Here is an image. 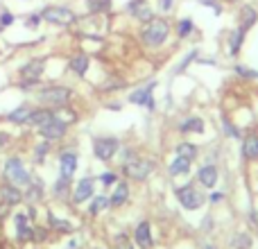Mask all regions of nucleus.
<instances>
[{"label": "nucleus", "mask_w": 258, "mask_h": 249, "mask_svg": "<svg viewBox=\"0 0 258 249\" xmlns=\"http://www.w3.org/2000/svg\"><path fill=\"white\" fill-rule=\"evenodd\" d=\"M5 179H7L9 183H14V186H27V183L32 181V177L25 170L23 161L16 159V156H12V159L5 163Z\"/></svg>", "instance_id": "nucleus-5"}, {"label": "nucleus", "mask_w": 258, "mask_h": 249, "mask_svg": "<svg viewBox=\"0 0 258 249\" xmlns=\"http://www.w3.org/2000/svg\"><path fill=\"white\" fill-rule=\"evenodd\" d=\"M43 71H45V64H43V59H32V61H27L25 66L21 68L23 89H30V86H34L36 82L41 80V75H43Z\"/></svg>", "instance_id": "nucleus-9"}, {"label": "nucleus", "mask_w": 258, "mask_h": 249, "mask_svg": "<svg viewBox=\"0 0 258 249\" xmlns=\"http://www.w3.org/2000/svg\"><path fill=\"white\" fill-rule=\"evenodd\" d=\"M236 73L240 77H247V80H258V73L251 71V68H247V66H236Z\"/></svg>", "instance_id": "nucleus-37"}, {"label": "nucleus", "mask_w": 258, "mask_h": 249, "mask_svg": "<svg viewBox=\"0 0 258 249\" xmlns=\"http://www.w3.org/2000/svg\"><path fill=\"white\" fill-rule=\"evenodd\" d=\"M229 3H233V0H229Z\"/></svg>", "instance_id": "nucleus-46"}, {"label": "nucleus", "mask_w": 258, "mask_h": 249, "mask_svg": "<svg viewBox=\"0 0 258 249\" xmlns=\"http://www.w3.org/2000/svg\"><path fill=\"white\" fill-rule=\"evenodd\" d=\"M66 129H68V125L57 113H52V118H48L43 125H39V134L45 141H59V138H63L66 136Z\"/></svg>", "instance_id": "nucleus-8"}, {"label": "nucleus", "mask_w": 258, "mask_h": 249, "mask_svg": "<svg viewBox=\"0 0 258 249\" xmlns=\"http://www.w3.org/2000/svg\"><path fill=\"white\" fill-rule=\"evenodd\" d=\"M174 197H177L179 204H181L186 211H197V209H202V204L206 202V197L202 195V193L197 191L192 183H186V186L174 188Z\"/></svg>", "instance_id": "nucleus-4"}, {"label": "nucleus", "mask_w": 258, "mask_h": 249, "mask_svg": "<svg viewBox=\"0 0 258 249\" xmlns=\"http://www.w3.org/2000/svg\"><path fill=\"white\" fill-rule=\"evenodd\" d=\"M258 21V14L254 7H242V14H240V27H245V30H249V27H254Z\"/></svg>", "instance_id": "nucleus-26"}, {"label": "nucleus", "mask_w": 258, "mask_h": 249, "mask_svg": "<svg viewBox=\"0 0 258 249\" xmlns=\"http://www.w3.org/2000/svg\"><path fill=\"white\" fill-rule=\"evenodd\" d=\"M170 34V23L165 18H150L141 30V39L147 48H159Z\"/></svg>", "instance_id": "nucleus-1"}, {"label": "nucleus", "mask_w": 258, "mask_h": 249, "mask_svg": "<svg viewBox=\"0 0 258 249\" xmlns=\"http://www.w3.org/2000/svg\"><path fill=\"white\" fill-rule=\"evenodd\" d=\"M48 150H50V141H43V143H39V145H36V150H34V161H36V163H43Z\"/></svg>", "instance_id": "nucleus-35"}, {"label": "nucleus", "mask_w": 258, "mask_h": 249, "mask_svg": "<svg viewBox=\"0 0 258 249\" xmlns=\"http://www.w3.org/2000/svg\"><path fill=\"white\" fill-rule=\"evenodd\" d=\"M134 240H136V245L141 249H152L154 240H152V227L147 220L136 224V229H134Z\"/></svg>", "instance_id": "nucleus-11"}, {"label": "nucleus", "mask_w": 258, "mask_h": 249, "mask_svg": "<svg viewBox=\"0 0 258 249\" xmlns=\"http://www.w3.org/2000/svg\"><path fill=\"white\" fill-rule=\"evenodd\" d=\"M190 165H192L190 159H183V156H174L172 163L168 165V172H170V177H181V174H188V172H190Z\"/></svg>", "instance_id": "nucleus-18"}, {"label": "nucleus", "mask_w": 258, "mask_h": 249, "mask_svg": "<svg viewBox=\"0 0 258 249\" xmlns=\"http://www.w3.org/2000/svg\"><path fill=\"white\" fill-rule=\"evenodd\" d=\"M30 113H32V109L27 107V104H21V107L14 109L12 113H7V120H9V122H27Z\"/></svg>", "instance_id": "nucleus-27"}, {"label": "nucleus", "mask_w": 258, "mask_h": 249, "mask_svg": "<svg viewBox=\"0 0 258 249\" xmlns=\"http://www.w3.org/2000/svg\"><path fill=\"white\" fill-rule=\"evenodd\" d=\"M68 183H71V179H66V177H59L57 179V183H54V197H66V193H68Z\"/></svg>", "instance_id": "nucleus-33"}, {"label": "nucleus", "mask_w": 258, "mask_h": 249, "mask_svg": "<svg viewBox=\"0 0 258 249\" xmlns=\"http://www.w3.org/2000/svg\"><path fill=\"white\" fill-rule=\"evenodd\" d=\"M52 109H32V113H30V118H27V122L30 125H36V127H39V125H43L45 120H48V118H52Z\"/></svg>", "instance_id": "nucleus-25"}, {"label": "nucleus", "mask_w": 258, "mask_h": 249, "mask_svg": "<svg viewBox=\"0 0 258 249\" xmlns=\"http://www.w3.org/2000/svg\"><path fill=\"white\" fill-rule=\"evenodd\" d=\"M113 249H134L132 238H129L127 233H118V236L113 238Z\"/></svg>", "instance_id": "nucleus-32"}, {"label": "nucleus", "mask_w": 258, "mask_h": 249, "mask_svg": "<svg viewBox=\"0 0 258 249\" xmlns=\"http://www.w3.org/2000/svg\"><path fill=\"white\" fill-rule=\"evenodd\" d=\"M154 172V161L141 159V156H132L122 163V174L132 181H145L150 174Z\"/></svg>", "instance_id": "nucleus-3"}, {"label": "nucleus", "mask_w": 258, "mask_h": 249, "mask_svg": "<svg viewBox=\"0 0 258 249\" xmlns=\"http://www.w3.org/2000/svg\"><path fill=\"white\" fill-rule=\"evenodd\" d=\"M73 98V91L68 86H45L43 91H39V102L45 109H63L68 107Z\"/></svg>", "instance_id": "nucleus-2"}, {"label": "nucleus", "mask_w": 258, "mask_h": 249, "mask_svg": "<svg viewBox=\"0 0 258 249\" xmlns=\"http://www.w3.org/2000/svg\"><path fill=\"white\" fill-rule=\"evenodd\" d=\"M109 206H111V202H109V197L100 195V197H95V200L91 202V206H89V213H91V215H98V213H102L104 209H109Z\"/></svg>", "instance_id": "nucleus-28"}, {"label": "nucleus", "mask_w": 258, "mask_h": 249, "mask_svg": "<svg viewBox=\"0 0 258 249\" xmlns=\"http://www.w3.org/2000/svg\"><path fill=\"white\" fill-rule=\"evenodd\" d=\"M91 14H104L111 9V0H86Z\"/></svg>", "instance_id": "nucleus-29"}, {"label": "nucleus", "mask_w": 258, "mask_h": 249, "mask_svg": "<svg viewBox=\"0 0 258 249\" xmlns=\"http://www.w3.org/2000/svg\"><path fill=\"white\" fill-rule=\"evenodd\" d=\"M41 23V14H32V16H27V21H25V25L30 27V30H34L36 25Z\"/></svg>", "instance_id": "nucleus-40"}, {"label": "nucleus", "mask_w": 258, "mask_h": 249, "mask_svg": "<svg viewBox=\"0 0 258 249\" xmlns=\"http://www.w3.org/2000/svg\"><path fill=\"white\" fill-rule=\"evenodd\" d=\"M195 30V23L190 21V18H183V21H179V25H177V34L181 36V39H186L190 32Z\"/></svg>", "instance_id": "nucleus-31"}, {"label": "nucleus", "mask_w": 258, "mask_h": 249, "mask_svg": "<svg viewBox=\"0 0 258 249\" xmlns=\"http://www.w3.org/2000/svg\"><path fill=\"white\" fill-rule=\"evenodd\" d=\"M222 127H224V132H227V134H229V136H231V138H240V132H238V129L233 127L229 118H224V120H222Z\"/></svg>", "instance_id": "nucleus-38"}, {"label": "nucleus", "mask_w": 258, "mask_h": 249, "mask_svg": "<svg viewBox=\"0 0 258 249\" xmlns=\"http://www.w3.org/2000/svg\"><path fill=\"white\" fill-rule=\"evenodd\" d=\"M245 36H247V30H245V27H240V25H238V30L231 32V41H229V45H231V54H233V57L240 52L242 43H245Z\"/></svg>", "instance_id": "nucleus-24"}, {"label": "nucleus", "mask_w": 258, "mask_h": 249, "mask_svg": "<svg viewBox=\"0 0 258 249\" xmlns=\"http://www.w3.org/2000/svg\"><path fill=\"white\" fill-rule=\"evenodd\" d=\"M127 9H129V14H134V16L138 18V21H145V23H147L150 18H154V12L147 7L145 0H132Z\"/></svg>", "instance_id": "nucleus-17"}, {"label": "nucleus", "mask_w": 258, "mask_h": 249, "mask_svg": "<svg viewBox=\"0 0 258 249\" xmlns=\"http://www.w3.org/2000/svg\"><path fill=\"white\" fill-rule=\"evenodd\" d=\"M93 188H95V181L91 177H84L80 183L75 186V191H73V202L75 204H82V202L91 200L93 197Z\"/></svg>", "instance_id": "nucleus-12"}, {"label": "nucleus", "mask_w": 258, "mask_h": 249, "mask_svg": "<svg viewBox=\"0 0 258 249\" xmlns=\"http://www.w3.org/2000/svg\"><path fill=\"white\" fill-rule=\"evenodd\" d=\"M129 200V186L125 181H116V188H113L111 197H109V202H111V206H116V209H120L122 204Z\"/></svg>", "instance_id": "nucleus-20"}, {"label": "nucleus", "mask_w": 258, "mask_h": 249, "mask_svg": "<svg viewBox=\"0 0 258 249\" xmlns=\"http://www.w3.org/2000/svg\"><path fill=\"white\" fill-rule=\"evenodd\" d=\"M242 156L249 161H258V134H247L242 141Z\"/></svg>", "instance_id": "nucleus-19"}, {"label": "nucleus", "mask_w": 258, "mask_h": 249, "mask_svg": "<svg viewBox=\"0 0 258 249\" xmlns=\"http://www.w3.org/2000/svg\"><path fill=\"white\" fill-rule=\"evenodd\" d=\"M224 197V193H213V195H211V202H220Z\"/></svg>", "instance_id": "nucleus-44"}, {"label": "nucleus", "mask_w": 258, "mask_h": 249, "mask_svg": "<svg viewBox=\"0 0 258 249\" xmlns=\"http://www.w3.org/2000/svg\"><path fill=\"white\" fill-rule=\"evenodd\" d=\"M59 168H61V177L71 179L77 170V154L73 150H63L59 154Z\"/></svg>", "instance_id": "nucleus-13"}, {"label": "nucleus", "mask_w": 258, "mask_h": 249, "mask_svg": "<svg viewBox=\"0 0 258 249\" xmlns=\"http://www.w3.org/2000/svg\"><path fill=\"white\" fill-rule=\"evenodd\" d=\"M156 82H150L147 86L143 89H136L132 95H129V102L138 104V107H147V109H154V98H152V91H154Z\"/></svg>", "instance_id": "nucleus-10"}, {"label": "nucleus", "mask_w": 258, "mask_h": 249, "mask_svg": "<svg viewBox=\"0 0 258 249\" xmlns=\"http://www.w3.org/2000/svg\"><path fill=\"white\" fill-rule=\"evenodd\" d=\"M197 179H200V183L204 188H213L215 183H218V168H215L213 163L202 165V168L197 170Z\"/></svg>", "instance_id": "nucleus-15"}, {"label": "nucleus", "mask_w": 258, "mask_h": 249, "mask_svg": "<svg viewBox=\"0 0 258 249\" xmlns=\"http://www.w3.org/2000/svg\"><path fill=\"white\" fill-rule=\"evenodd\" d=\"M118 147H120V143H118V138H113V136L93 138V154L98 161H111L113 156H116Z\"/></svg>", "instance_id": "nucleus-6"}, {"label": "nucleus", "mask_w": 258, "mask_h": 249, "mask_svg": "<svg viewBox=\"0 0 258 249\" xmlns=\"http://www.w3.org/2000/svg\"><path fill=\"white\" fill-rule=\"evenodd\" d=\"M195 57H197V50H192V52H190V54H188V57H186V59H183V64H181V66H179V68H177V73L186 71V66H188V64H190V61H192V59H195Z\"/></svg>", "instance_id": "nucleus-42"}, {"label": "nucleus", "mask_w": 258, "mask_h": 249, "mask_svg": "<svg viewBox=\"0 0 258 249\" xmlns=\"http://www.w3.org/2000/svg\"><path fill=\"white\" fill-rule=\"evenodd\" d=\"M41 18L48 23H52V25H59V27H68L75 23V14H73V9L68 7H45L43 12H41Z\"/></svg>", "instance_id": "nucleus-7"}, {"label": "nucleus", "mask_w": 258, "mask_h": 249, "mask_svg": "<svg viewBox=\"0 0 258 249\" xmlns=\"http://www.w3.org/2000/svg\"><path fill=\"white\" fill-rule=\"evenodd\" d=\"M233 247H236V249H251L249 233H238V236L233 238Z\"/></svg>", "instance_id": "nucleus-34"}, {"label": "nucleus", "mask_w": 258, "mask_h": 249, "mask_svg": "<svg viewBox=\"0 0 258 249\" xmlns=\"http://www.w3.org/2000/svg\"><path fill=\"white\" fill-rule=\"evenodd\" d=\"M100 179H102L104 186H111V183H116V181H118V174H116V172H104Z\"/></svg>", "instance_id": "nucleus-39"}, {"label": "nucleus", "mask_w": 258, "mask_h": 249, "mask_svg": "<svg viewBox=\"0 0 258 249\" xmlns=\"http://www.w3.org/2000/svg\"><path fill=\"white\" fill-rule=\"evenodd\" d=\"M21 200H23V193L18 191V186H14V183H5V186H0V202H3V204L14 206Z\"/></svg>", "instance_id": "nucleus-16"}, {"label": "nucleus", "mask_w": 258, "mask_h": 249, "mask_svg": "<svg viewBox=\"0 0 258 249\" xmlns=\"http://www.w3.org/2000/svg\"><path fill=\"white\" fill-rule=\"evenodd\" d=\"M5 215H7V204H3V206H0V220H3Z\"/></svg>", "instance_id": "nucleus-45"}, {"label": "nucleus", "mask_w": 258, "mask_h": 249, "mask_svg": "<svg viewBox=\"0 0 258 249\" xmlns=\"http://www.w3.org/2000/svg\"><path fill=\"white\" fill-rule=\"evenodd\" d=\"M161 3V9H163V12H170V9H172V3L174 0H159Z\"/></svg>", "instance_id": "nucleus-43"}, {"label": "nucleus", "mask_w": 258, "mask_h": 249, "mask_svg": "<svg viewBox=\"0 0 258 249\" xmlns=\"http://www.w3.org/2000/svg\"><path fill=\"white\" fill-rule=\"evenodd\" d=\"M179 129H181V134H188V132H195V134H202L204 132V120H202L200 116H190L186 118L181 125H179Z\"/></svg>", "instance_id": "nucleus-22"}, {"label": "nucleus", "mask_w": 258, "mask_h": 249, "mask_svg": "<svg viewBox=\"0 0 258 249\" xmlns=\"http://www.w3.org/2000/svg\"><path fill=\"white\" fill-rule=\"evenodd\" d=\"M32 236H34V227H32V222H30V215L18 213L16 215V238H18V242L32 240Z\"/></svg>", "instance_id": "nucleus-14"}, {"label": "nucleus", "mask_w": 258, "mask_h": 249, "mask_svg": "<svg viewBox=\"0 0 258 249\" xmlns=\"http://www.w3.org/2000/svg\"><path fill=\"white\" fill-rule=\"evenodd\" d=\"M68 66H71V71L77 73V75H86L91 61H89V57H86V54H75V57L68 61Z\"/></svg>", "instance_id": "nucleus-23"}, {"label": "nucleus", "mask_w": 258, "mask_h": 249, "mask_svg": "<svg viewBox=\"0 0 258 249\" xmlns=\"http://www.w3.org/2000/svg\"><path fill=\"white\" fill-rule=\"evenodd\" d=\"M41 191H43V183H41V181H36V183H32V188H30V193H27V200H30V202H39L41 200V195H43V193H41Z\"/></svg>", "instance_id": "nucleus-36"}, {"label": "nucleus", "mask_w": 258, "mask_h": 249, "mask_svg": "<svg viewBox=\"0 0 258 249\" xmlns=\"http://www.w3.org/2000/svg\"><path fill=\"white\" fill-rule=\"evenodd\" d=\"M48 222H50V227L52 229H57V231H73V224L71 222H66V220H59V218H54V213H48Z\"/></svg>", "instance_id": "nucleus-30"}, {"label": "nucleus", "mask_w": 258, "mask_h": 249, "mask_svg": "<svg viewBox=\"0 0 258 249\" xmlns=\"http://www.w3.org/2000/svg\"><path fill=\"white\" fill-rule=\"evenodd\" d=\"M174 152H177V156H183V159L195 161L197 154H200V147H197L195 143H190V141H183V143H179V145L174 147Z\"/></svg>", "instance_id": "nucleus-21"}, {"label": "nucleus", "mask_w": 258, "mask_h": 249, "mask_svg": "<svg viewBox=\"0 0 258 249\" xmlns=\"http://www.w3.org/2000/svg\"><path fill=\"white\" fill-rule=\"evenodd\" d=\"M12 23H14V16L9 12H5L3 16H0V27H9Z\"/></svg>", "instance_id": "nucleus-41"}]
</instances>
